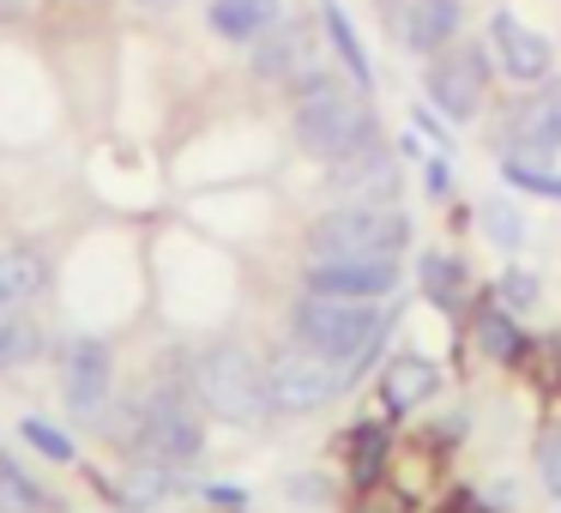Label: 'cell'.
I'll list each match as a JSON object with an SVG mask.
<instances>
[{"label": "cell", "mask_w": 561, "mask_h": 513, "mask_svg": "<svg viewBox=\"0 0 561 513\" xmlns=\"http://www.w3.org/2000/svg\"><path fill=\"white\" fill-rule=\"evenodd\" d=\"M392 315L380 303H351V296H320L308 290L302 303L290 308V332L296 344H308L314 356H327V363L344 368V380L363 375L368 363H375L380 339H387Z\"/></svg>", "instance_id": "1"}, {"label": "cell", "mask_w": 561, "mask_h": 513, "mask_svg": "<svg viewBox=\"0 0 561 513\" xmlns=\"http://www.w3.org/2000/svg\"><path fill=\"white\" fill-rule=\"evenodd\" d=\"M290 134H296V146H302V158L339 163V158H351V151L375 146V110H368V98H356L351 86H339V79L327 73L308 91H296Z\"/></svg>", "instance_id": "2"}, {"label": "cell", "mask_w": 561, "mask_h": 513, "mask_svg": "<svg viewBox=\"0 0 561 513\" xmlns=\"http://www.w3.org/2000/svg\"><path fill=\"white\" fill-rule=\"evenodd\" d=\"M404 248H411V218L375 200H344L308 224V260H399Z\"/></svg>", "instance_id": "3"}, {"label": "cell", "mask_w": 561, "mask_h": 513, "mask_svg": "<svg viewBox=\"0 0 561 513\" xmlns=\"http://www.w3.org/2000/svg\"><path fill=\"white\" fill-rule=\"evenodd\" d=\"M187 387H194V399L206 404L218 423H260V417L272 411L266 404V368L254 363V351H242V344H206V351L187 363Z\"/></svg>", "instance_id": "4"}, {"label": "cell", "mask_w": 561, "mask_h": 513, "mask_svg": "<svg viewBox=\"0 0 561 513\" xmlns=\"http://www.w3.org/2000/svg\"><path fill=\"white\" fill-rule=\"evenodd\" d=\"M134 447L139 459H158V465H194L199 447H206V429H199V411H194V392L182 387H158L139 399L134 411Z\"/></svg>", "instance_id": "5"}, {"label": "cell", "mask_w": 561, "mask_h": 513, "mask_svg": "<svg viewBox=\"0 0 561 513\" xmlns=\"http://www.w3.org/2000/svg\"><path fill=\"white\" fill-rule=\"evenodd\" d=\"M344 392V368L314 356L308 344H284L266 356V404L278 417H308Z\"/></svg>", "instance_id": "6"}, {"label": "cell", "mask_w": 561, "mask_h": 513, "mask_svg": "<svg viewBox=\"0 0 561 513\" xmlns=\"http://www.w3.org/2000/svg\"><path fill=\"white\" fill-rule=\"evenodd\" d=\"M489 49H471V43H447V49L428 61V103H435L447 122H477L483 115V98H489Z\"/></svg>", "instance_id": "7"}, {"label": "cell", "mask_w": 561, "mask_h": 513, "mask_svg": "<svg viewBox=\"0 0 561 513\" xmlns=\"http://www.w3.org/2000/svg\"><path fill=\"white\" fill-rule=\"evenodd\" d=\"M248 67L272 86H290V98L308 91L314 79H327V55L314 43V25H302V19H278L266 37H254V61Z\"/></svg>", "instance_id": "8"}, {"label": "cell", "mask_w": 561, "mask_h": 513, "mask_svg": "<svg viewBox=\"0 0 561 513\" xmlns=\"http://www.w3.org/2000/svg\"><path fill=\"white\" fill-rule=\"evenodd\" d=\"M561 151V79H543L501 127V158L513 163H549Z\"/></svg>", "instance_id": "9"}, {"label": "cell", "mask_w": 561, "mask_h": 513, "mask_svg": "<svg viewBox=\"0 0 561 513\" xmlns=\"http://www.w3.org/2000/svg\"><path fill=\"white\" fill-rule=\"evenodd\" d=\"M489 61L501 67L507 79H519V86H543L549 73H556V43L543 37V31H531L525 19L513 13H489Z\"/></svg>", "instance_id": "10"}, {"label": "cell", "mask_w": 561, "mask_h": 513, "mask_svg": "<svg viewBox=\"0 0 561 513\" xmlns=\"http://www.w3.org/2000/svg\"><path fill=\"white\" fill-rule=\"evenodd\" d=\"M61 387H67V411L73 417H98L110 404L115 387V356L103 339H73L61 351Z\"/></svg>", "instance_id": "11"}, {"label": "cell", "mask_w": 561, "mask_h": 513, "mask_svg": "<svg viewBox=\"0 0 561 513\" xmlns=\"http://www.w3.org/2000/svg\"><path fill=\"white\" fill-rule=\"evenodd\" d=\"M404 55H440L465 25V0H399L387 13Z\"/></svg>", "instance_id": "12"}, {"label": "cell", "mask_w": 561, "mask_h": 513, "mask_svg": "<svg viewBox=\"0 0 561 513\" xmlns=\"http://www.w3.org/2000/svg\"><path fill=\"white\" fill-rule=\"evenodd\" d=\"M308 290L380 303V296L399 290V260H308Z\"/></svg>", "instance_id": "13"}, {"label": "cell", "mask_w": 561, "mask_h": 513, "mask_svg": "<svg viewBox=\"0 0 561 513\" xmlns=\"http://www.w3.org/2000/svg\"><path fill=\"white\" fill-rule=\"evenodd\" d=\"M332 170V187H339L344 200H375V206H392V194H399V158H392L387 146H363L351 151V158L327 163Z\"/></svg>", "instance_id": "14"}, {"label": "cell", "mask_w": 561, "mask_h": 513, "mask_svg": "<svg viewBox=\"0 0 561 513\" xmlns=\"http://www.w3.org/2000/svg\"><path fill=\"white\" fill-rule=\"evenodd\" d=\"M435 392H440V368L416 351H399L380 368V399H387V411H416V404H428Z\"/></svg>", "instance_id": "15"}, {"label": "cell", "mask_w": 561, "mask_h": 513, "mask_svg": "<svg viewBox=\"0 0 561 513\" xmlns=\"http://www.w3.org/2000/svg\"><path fill=\"white\" fill-rule=\"evenodd\" d=\"M278 19H284V0H211L206 25L218 31L224 43H254V37H266Z\"/></svg>", "instance_id": "16"}, {"label": "cell", "mask_w": 561, "mask_h": 513, "mask_svg": "<svg viewBox=\"0 0 561 513\" xmlns=\"http://www.w3.org/2000/svg\"><path fill=\"white\" fill-rule=\"evenodd\" d=\"M43 284H49V260L37 248H0V320L19 315Z\"/></svg>", "instance_id": "17"}, {"label": "cell", "mask_w": 561, "mask_h": 513, "mask_svg": "<svg viewBox=\"0 0 561 513\" xmlns=\"http://www.w3.org/2000/svg\"><path fill=\"white\" fill-rule=\"evenodd\" d=\"M320 31H327V43L339 49V61H344V73L363 86V98L375 91V61H368V49H363V37H356V25H351V13H344L339 0H320Z\"/></svg>", "instance_id": "18"}, {"label": "cell", "mask_w": 561, "mask_h": 513, "mask_svg": "<svg viewBox=\"0 0 561 513\" xmlns=\"http://www.w3.org/2000/svg\"><path fill=\"white\" fill-rule=\"evenodd\" d=\"M416 284H423L428 303L453 315V308L465 303V284H471V278H465V260H459V254H447V248H428V254L416 260Z\"/></svg>", "instance_id": "19"}, {"label": "cell", "mask_w": 561, "mask_h": 513, "mask_svg": "<svg viewBox=\"0 0 561 513\" xmlns=\"http://www.w3.org/2000/svg\"><path fill=\"white\" fill-rule=\"evenodd\" d=\"M387 453H392V441H387V429H380V423L351 429V477H356V489H375L380 483Z\"/></svg>", "instance_id": "20"}, {"label": "cell", "mask_w": 561, "mask_h": 513, "mask_svg": "<svg viewBox=\"0 0 561 513\" xmlns=\"http://www.w3.org/2000/svg\"><path fill=\"white\" fill-rule=\"evenodd\" d=\"M0 513H43V489L13 453L0 447Z\"/></svg>", "instance_id": "21"}, {"label": "cell", "mask_w": 561, "mask_h": 513, "mask_svg": "<svg viewBox=\"0 0 561 513\" xmlns=\"http://www.w3.org/2000/svg\"><path fill=\"white\" fill-rule=\"evenodd\" d=\"M477 344H483L495 363H513V356L525 351V332L513 327V315L495 303V308H483V315H477Z\"/></svg>", "instance_id": "22"}, {"label": "cell", "mask_w": 561, "mask_h": 513, "mask_svg": "<svg viewBox=\"0 0 561 513\" xmlns=\"http://www.w3.org/2000/svg\"><path fill=\"white\" fill-rule=\"evenodd\" d=\"M483 236L501 248V254H519L525 248V212L513 200H489L483 206Z\"/></svg>", "instance_id": "23"}, {"label": "cell", "mask_w": 561, "mask_h": 513, "mask_svg": "<svg viewBox=\"0 0 561 513\" xmlns=\"http://www.w3.org/2000/svg\"><path fill=\"white\" fill-rule=\"evenodd\" d=\"M37 351H43V332L31 327V320H19V315H7V320H0V368L31 363Z\"/></svg>", "instance_id": "24"}, {"label": "cell", "mask_w": 561, "mask_h": 513, "mask_svg": "<svg viewBox=\"0 0 561 513\" xmlns=\"http://www.w3.org/2000/svg\"><path fill=\"white\" fill-rule=\"evenodd\" d=\"M537 296H543V284H537V272H525V266H507L495 278V303L507 308V315H531Z\"/></svg>", "instance_id": "25"}, {"label": "cell", "mask_w": 561, "mask_h": 513, "mask_svg": "<svg viewBox=\"0 0 561 513\" xmlns=\"http://www.w3.org/2000/svg\"><path fill=\"white\" fill-rule=\"evenodd\" d=\"M537 483H543L549 501H561V423H549L537 435Z\"/></svg>", "instance_id": "26"}, {"label": "cell", "mask_w": 561, "mask_h": 513, "mask_svg": "<svg viewBox=\"0 0 561 513\" xmlns=\"http://www.w3.org/2000/svg\"><path fill=\"white\" fill-rule=\"evenodd\" d=\"M501 175H507V187H525V194H543V200H561V175L537 170V163H513V158H501Z\"/></svg>", "instance_id": "27"}, {"label": "cell", "mask_w": 561, "mask_h": 513, "mask_svg": "<svg viewBox=\"0 0 561 513\" xmlns=\"http://www.w3.org/2000/svg\"><path fill=\"white\" fill-rule=\"evenodd\" d=\"M19 435H25L37 453H49V459H61V465L73 459V441H67L55 423H43V417H25V423H19Z\"/></svg>", "instance_id": "28"}, {"label": "cell", "mask_w": 561, "mask_h": 513, "mask_svg": "<svg viewBox=\"0 0 561 513\" xmlns=\"http://www.w3.org/2000/svg\"><path fill=\"white\" fill-rule=\"evenodd\" d=\"M290 495L296 501H327V489H320V477H290Z\"/></svg>", "instance_id": "29"}, {"label": "cell", "mask_w": 561, "mask_h": 513, "mask_svg": "<svg viewBox=\"0 0 561 513\" xmlns=\"http://www.w3.org/2000/svg\"><path fill=\"white\" fill-rule=\"evenodd\" d=\"M411 122H416V127H423V134H428V139H435V146H447V134H440V122H435V115H428V110H416V115H411Z\"/></svg>", "instance_id": "30"}, {"label": "cell", "mask_w": 561, "mask_h": 513, "mask_svg": "<svg viewBox=\"0 0 561 513\" xmlns=\"http://www.w3.org/2000/svg\"><path fill=\"white\" fill-rule=\"evenodd\" d=\"M139 7H175V0H139Z\"/></svg>", "instance_id": "31"}, {"label": "cell", "mask_w": 561, "mask_h": 513, "mask_svg": "<svg viewBox=\"0 0 561 513\" xmlns=\"http://www.w3.org/2000/svg\"><path fill=\"white\" fill-rule=\"evenodd\" d=\"M392 7H399V0H380V13H392Z\"/></svg>", "instance_id": "32"}]
</instances>
